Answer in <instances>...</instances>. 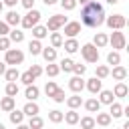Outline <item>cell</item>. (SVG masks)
Instances as JSON below:
<instances>
[{"label":"cell","mask_w":129,"mask_h":129,"mask_svg":"<svg viewBox=\"0 0 129 129\" xmlns=\"http://www.w3.org/2000/svg\"><path fill=\"white\" fill-rule=\"evenodd\" d=\"M73 64H75V60L67 56V58H62V60H60L58 69H60V71H64V73H71V71H73Z\"/></svg>","instance_id":"cell-37"},{"label":"cell","mask_w":129,"mask_h":129,"mask_svg":"<svg viewBox=\"0 0 129 129\" xmlns=\"http://www.w3.org/2000/svg\"><path fill=\"white\" fill-rule=\"evenodd\" d=\"M0 129H6V127H4V123H0Z\"/></svg>","instance_id":"cell-57"},{"label":"cell","mask_w":129,"mask_h":129,"mask_svg":"<svg viewBox=\"0 0 129 129\" xmlns=\"http://www.w3.org/2000/svg\"><path fill=\"white\" fill-rule=\"evenodd\" d=\"M4 79H6L8 83H16V81L20 79V71H18L16 67H10V69L4 71Z\"/></svg>","instance_id":"cell-21"},{"label":"cell","mask_w":129,"mask_h":129,"mask_svg":"<svg viewBox=\"0 0 129 129\" xmlns=\"http://www.w3.org/2000/svg\"><path fill=\"white\" fill-rule=\"evenodd\" d=\"M79 113H77V109H69L67 113H62V121L67 123V125H77L79 123Z\"/></svg>","instance_id":"cell-14"},{"label":"cell","mask_w":129,"mask_h":129,"mask_svg":"<svg viewBox=\"0 0 129 129\" xmlns=\"http://www.w3.org/2000/svg\"><path fill=\"white\" fill-rule=\"evenodd\" d=\"M40 50H42V42L36 40V38H32V40L28 42V52H30L32 56H36V54H40Z\"/></svg>","instance_id":"cell-29"},{"label":"cell","mask_w":129,"mask_h":129,"mask_svg":"<svg viewBox=\"0 0 129 129\" xmlns=\"http://www.w3.org/2000/svg\"><path fill=\"white\" fill-rule=\"evenodd\" d=\"M14 107H16V99H14V97H8V95H6V97L0 99V109H2L4 113H10Z\"/></svg>","instance_id":"cell-12"},{"label":"cell","mask_w":129,"mask_h":129,"mask_svg":"<svg viewBox=\"0 0 129 129\" xmlns=\"http://www.w3.org/2000/svg\"><path fill=\"white\" fill-rule=\"evenodd\" d=\"M20 4L26 8V10H30V8H34V0H20Z\"/></svg>","instance_id":"cell-48"},{"label":"cell","mask_w":129,"mask_h":129,"mask_svg":"<svg viewBox=\"0 0 129 129\" xmlns=\"http://www.w3.org/2000/svg\"><path fill=\"white\" fill-rule=\"evenodd\" d=\"M79 50H81V56H83L85 62H97L99 60V48L93 42H87V44L79 46Z\"/></svg>","instance_id":"cell-3"},{"label":"cell","mask_w":129,"mask_h":129,"mask_svg":"<svg viewBox=\"0 0 129 129\" xmlns=\"http://www.w3.org/2000/svg\"><path fill=\"white\" fill-rule=\"evenodd\" d=\"M109 115H111V119H119V117H123V105L113 101V103L109 105Z\"/></svg>","instance_id":"cell-23"},{"label":"cell","mask_w":129,"mask_h":129,"mask_svg":"<svg viewBox=\"0 0 129 129\" xmlns=\"http://www.w3.org/2000/svg\"><path fill=\"white\" fill-rule=\"evenodd\" d=\"M62 28H64V34H67L69 38H75V36L81 32V22H67Z\"/></svg>","instance_id":"cell-9"},{"label":"cell","mask_w":129,"mask_h":129,"mask_svg":"<svg viewBox=\"0 0 129 129\" xmlns=\"http://www.w3.org/2000/svg\"><path fill=\"white\" fill-rule=\"evenodd\" d=\"M40 54H42V58L46 62H54L56 60V48H52V46H42Z\"/></svg>","instance_id":"cell-17"},{"label":"cell","mask_w":129,"mask_h":129,"mask_svg":"<svg viewBox=\"0 0 129 129\" xmlns=\"http://www.w3.org/2000/svg\"><path fill=\"white\" fill-rule=\"evenodd\" d=\"M113 95H115L117 99H125V97L129 95V89H127V85H125L123 81H117V85L113 87Z\"/></svg>","instance_id":"cell-11"},{"label":"cell","mask_w":129,"mask_h":129,"mask_svg":"<svg viewBox=\"0 0 129 129\" xmlns=\"http://www.w3.org/2000/svg\"><path fill=\"white\" fill-rule=\"evenodd\" d=\"M8 38H10V42L20 44V42L24 40V32H22V30H18V28H14V30H10V32H8Z\"/></svg>","instance_id":"cell-28"},{"label":"cell","mask_w":129,"mask_h":129,"mask_svg":"<svg viewBox=\"0 0 129 129\" xmlns=\"http://www.w3.org/2000/svg\"><path fill=\"white\" fill-rule=\"evenodd\" d=\"M103 24H107L111 30H123L125 24H127V18L123 14H111V16H105V22Z\"/></svg>","instance_id":"cell-5"},{"label":"cell","mask_w":129,"mask_h":129,"mask_svg":"<svg viewBox=\"0 0 129 129\" xmlns=\"http://www.w3.org/2000/svg\"><path fill=\"white\" fill-rule=\"evenodd\" d=\"M62 46H64V50H67L69 54H73V52L79 50V42H77V38H67V40H62Z\"/></svg>","instance_id":"cell-27"},{"label":"cell","mask_w":129,"mask_h":129,"mask_svg":"<svg viewBox=\"0 0 129 129\" xmlns=\"http://www.w3.org/2000/svg\"><path fill=\"white\" fill-rule=\"evenodd\" d=\"M16 129H30V127H28V125H24V123H18V125H16Z\"/></svg>","instance_id":"cell-51"},{"label":"cell","mask_w":129,"mask_h":129,"mask_svg":"<svg viewBox=\"0 0 129 129\" xmlns=\"http://www.w3.org/2000/svg\"><path fill=\"white\" fill-rule=\"evenodd\" d=\"M79 123H81V129H95V117H91V115L81 117Z\"/></svg>","instance_id":"cell-34"},{"label":"cell","mask_w":129,"mask_h":129,"mask_svg":"<svg viewBox=\"0 0 129 129\" xmlns=\"http://www.w3.org/2000/svg\"><path fill=\"white\" fill-rule=\"evenodd\" d=\"M64 103H67V107H69V109H79V107L83 105V99H81V95H79V93H75L73 97H67V99H64Z\"/></svg>","instance_id":"cell-22"},{"label":"cell","mask_w":129,"mask_h":129,"mask_svg":"<svg viewBox=\"0 0 129 129\" xmlns=\"http://www.w3.org/2000/svg\"><path fill=\"white\" fill-rule=\"evenodd\" d=\"M48 121H50V123H60V121H62V113H60L58 109L48 111Z\"/></svg>","instance_id":"cell-38"},{"label":"cell","mask_w":129,"mask_h":129,"mask_svg":"<svg viewBox=\"0 0 129 129\" xmlns=\"http://www.w3.org/2000/svg\"><path fill=\"white\" fill-rule=\"evenodd\" d=\"M10 44H12V42H10L8 36H0V50H8Z\"/></svg>","instance_id":"cell-46"},{"label":"cell","mask_w":129,"mask_h":129,"mask_svg":"<svg viewBox=\"0 0 129 129\" xmlns=\"http://www.w3.org/2000/svg\"><path fill=\"white\" fill-rule=\"evenodd\" d=\"M91 0H77V4H81V6H85V4H89Z\"/></svg>","instance_id":"cell-53"},{"label":"cell","mask_w":129,"mask_h":129,"mask_svg":"<svg viewBox=\"0 0 129 129\" xmlns=\"http://www.w3.org/2000/svg\"><path fill=\"white\" fill-rule=\"evenodd\" d=\"M2 8H4V4H2V0H0V12H2Z\"/></svg>","instance_id":"cell-56"},{"label":"cell","mask_w":129,"mask_h":129,"mask_svg":"<svg viewBox=\"0 0 129 129\" xmlns=\"http://www.w3.org/2000/svg\"><path fill=\"white\" fill-rule=\"evenodd\" d=\"M56 89H58V87H56L54 81H46V85H44V95H46V97H52Z\"/></svg>","instance_id":"cell-41"},{"label":"cell","mask_w":129,"mask_h":129,"mask_svg":"<svg viewBox=\"0 0 129 129\" xmlns=\"http://www.w3.org/2000/svg\"><path fill=\"white\" fill-rule=\"evenodd\" d=\"M42 73H46V77H56V75L60 73V69H58V64L48 62V64H46V69H42Z\"/></svg>","instance_id":"cell-36"},{"label":"cell","mask_w":129,"mask_h":129,"mask_svg":"<svg viewBox=\"0 0 129 129\" xmlns=\"http://www.w3.org/2000/svg\"><path fill=\"white\" fill-rule=\"evenodd\" d=\"M38 95H40V89L32 83V85H26V91H24V97L28 99V101H36L38 99Z\"/></svg>","instance_id":"cell-19"},{"label":"cell","mask_w":129,"mask_h":129,"mask_svg":"<svg viewBox=\"0 0 129 129\" xmlns=\"http://www.w3.org/2000/svg\"><path fill=\"white\" fill-rule=\"evenodd\" d=\"M42 125H44V119H42L40 115L28 117V127H30V129H42Z\"/></svg>","instance_id":"cell-31"},{"label":"cell","mask_w":129,"mask_h":129,"mask_svg":"<svg viewBox=\"0 0 129 129\" xmlns=\"http://www.w3.org/2000/svg\"><path fill=\"white\" fill-rule=\"evenodd\" d=\"M20 14L16 12V10H10L8 14H6V18H4V22L8 24V26H16V24H20Z\"/></svg>","instance_id":"cell-25"},{"label":"cell","mask_w":129,"mask_h":129,"mask_svg":"<svg viewBox=\"0 0 129 129\" xmlns=\"http://www.w3.org/2000/svg\"><path fill=\"white\" fill-rule=\"evenodd\" d=\"M28 71L32 73V77H34V79H38V77L42 75V67H40V64H32V67H30Z\"/></svg>","instance_id":"cell-45"},{"label":"cell","mask_w":129,"mask_h":129,"mask_svg":"<svg viewBox=\"0 0 129 129\" xmlns=\"http://www.w3.org/2000/svg\"><path fill=\"white\" fill-rule=\"evenodd\" d=\"M40 16H42V14H40L36 8H30V10H28V12H26V14L20 18L22 28H24V30H30L32 26H36V24L40 22Z\"/></svg>","instance_id":"cell-2"},{"label":"cell","mask_w":129,"mask_h":129,"mask_svg":"<svg viewBox=\"0 0 129 129\" xmlns=\"http://www.w3.org/2000/svg\"><path fill=\"white\" fill-rule=\"evenodd\" d=\"M107 64H121V54H119V50H111L109 54H107Z\"/></svg>","instance_id":"cell-35"},{"label":"cell","mask_w":129,"mask_h":129,"mask_svg":"<svg viewBox=\"0 0 129 129\" xmlns=\"http://www.w3.org/2000/svg\"><path fill=\"white\" fill-rule=\"evenodd\" d=\"M4 71H6V62H0V75H4Z\"/></svg>","instance_id":"cell-52"},{"label":"cell","mask_w":129,"mask_h":129,"mask_svg":"<svg viewBox=\"0 0 129 129\" xmlns=\"http://www.w3.org/2000/svg\"><path fill=\"white\" fill-rule=\"evenodd\" d=\"M105 2H107V4H117L119 0H105Z\"/></svg>","instance_id":"cell-54"},{"label":"cell","mask_w":129,"mask_h":129,"mask_svg":"<svg viewBox=\"0 0 129 129\" xmlns=\"http://www.w3.org/2000/svg\"><path fill=\"white\" fill-rule=\"evenodd\" d=\"M69 89H71L73 93H81V91L85 89V81H83V77L75 75V77L69 81Z\"/></svg>","instance_id":"cell-10"},{"label":"cell","mask_w":129,"mask_h":129,"mask_svg":"<svg viewBox=\"0 0 129 129\" xmlns=\"http://www.w3.org/2000/svg\"><path fill=\"white\" fill-rule=\"evenodd\" d=\"M83 105H85V109H87L89 113H97V111H101V103H99L97 97H91V99L83 101Z\"/></svg>","instance_id":"cell-16"},{"label":"cell","mask_w":129,"mask_h":129,"mask_svg":"<svg viewBox=\"0 0 129 129\" xmlns=\"http://www.w3.org/2000/svg\"><path fill=\"white\" fill-rule=\"evenodd\" d=\"M62 10H75L77 8V0H58Z\"/></svg>","instance_id":"cell-44"},{"label":"cell","mask_w":129,"mask_h":129,"mask_svg":"<svg viewBox=\"0 0 129 129\" xmlns=\"http://www.w3.org/2000/svg\"><path fill=\"white\" fill-rule=\"evenodd\" d=\"M85 87H87V91H89L91 95H97V93L103 89V81L97 79V77H93V79H89V81L85 83Z\"/></svg>","instance_id":"cell-8"},{"label":"cell","mask_w":129,"mask_h":129,"mask_svg":"<svg viewBox=\"0 0 129 129\" xmlns=\"http://www.w3.org/2000/svg\"><path fill=\"white\" fill-rule=\"evenodd\" d=\"M4 93H6L8 97H16V95H18V85H16V83H6Z\"/></svg>","instance_id":"cell-40"},{"label":"cell","mask_w":129,"mask_h":129,"mask_svg":"<svg viewBox=\"0 0 129 129\" xmlns=\"http://www.w3.org/2000/svg\"><path fill=\"white\" fill-rule=\"evenodd\" d=\"M4 62L12 64V67H18V64L24 62V52L20 48H8V50H4Z\"/></svg>","instance_id":"cell-4"},{"label":"cell","mask_w":129,"mask_h":129,"mask_svg":"<svg viewBox=\"0 0 129 129\" xmlns=\"http://www.w3.org/2000/svg\"><path fill=\"white\" fill-rule=\"evenodd\" d=\"M109 75H113L115 81H125L127 79V69L123 64H115L113 67V73H109Z\"/></svg>","instance_id":"cell-18"},{"label":"cell","mask_w":129,"mask_h":129,"mask_svg":"<svg viewBox=\"0 0 129 129\" xmlns=\"http://www.w3.org/2000/svg\"><path fill=\"white\" fill-rule=\"evenodd\" d=\"M50 99H52L54 103H64L67 95H64V91H62V89H56V91H54V95H52Z\"/></svg>","instance_id":"cell-42"},{"label":"cell","mask_w":129,"mask_h":129,"mask_svg":"<svg viewBox=\"0 0 129 129\" xmlns=\"http://www.w3.org/2000/svg\"><path fill=\"white\" fill-rule=\"evenodd\" d=\"M93 44H95L97 48H103V46L109 44V36H107L105 32H97V34L93 36Z\"/></svg>","instance_id":"cell-20"},{"label":"cell","mask_w":129,"mask_h":129,"mask_svg":"<svg viewBox=\"0 0 129 129\" xmlns=\"http://www.w3.org/2000/svg\"><path fill=\"white\" fill-rule=\"evenodd\" d=\"M123 129H129V121H125V123H123Z\"/></svg>","instance_id":"cell-55"},{"label":"cell","mask_w":129,"mask_h":129,"mask_svg":"<svg viewBox=\"0 0 129 129\" xmlns=\"http://www.w3.org/2000/svg\"><path fill=\"white\" fill-rule=\"evenodd\" d=\"M109 73H111V69H109L107 64H99V67L95 69V77H97V79H101V81H103V79H107V77H109Z\"/></svg>","instance_id":"cell-33"},{"label":"cell","mask_w":129,"mask_h":129,"mask_svg":"<svg viewBox=\"0 0 129 129\" xmlns=\"http://www.w3.org/2000/svg\"><path fill=\"white\" fill-rule=\"evenodd\" d=\"M109 44H111L115 50H123L125 44H127V38H125V34H123L121 30H113L111 36H109Z\"/></svg>","instance_id":"cell-7"},{"label":"cell","mask_w":129,"mask_h":129,"mask_svg":"<svg viewBox=\"0 0 129 129\" xmlns=\"http://www.w3.org/2000/svg\"><path fill=\"white\" fill-rule=\"evenodd\" d=\"M71 73H75V75L83 77V75L87 73V67H85V64H81V62H75V64H73V71H71Z\"/></svg>","instance_id":"cell-43"},{"label":"cell","mask_w":129,"mask_h":129,"mask_svg":"<svg viewBox=\"0 0 129 129\" xmlns=\"http://www.w3.org/2000/svg\"><path fill=\"white\" fill-rule=\"evenodd\" d=\"M22 113H24V117H32V115H38V113H40V107L36 105V101H28V103L22 107Z\"/></svg>","instance_id":"cell-13"},{"label":"cell","mask_w":129,"mask_h":129,"mask_svg":"<svg viewBox=\"0 0 129 129\" xmlns=\"http://www.w3.org/2000/svg\"><path fill=\"white\" fill-rule=\"evenodd\" d=\"M8 117H10V123H14V125H18V123H22V121H24V113H22V111H18L16 107L8 113Z\"/></svg>","instance_id":"cell-30"},{"label":"cell","mask_w":129,"mask_h":129,"mask_svg":"<svg viewBox=\"0 0 129 129\" xmlns=\"http://www.w3.org/2000/svg\"><path fill=\"white\" fill-rule=\"evenodd\" d=\"M30 30H32V36H34L36 40H42V38H46V36H48V30H46V26H40V24H36V26H32Z\"/></svg>","instance_id":"cell-26"},{"label":"cell","mask_w":129,"mask_h":129,"mask_svg":"<svg viewBox=\"0 0 129 129\" xmlns=\"http://www.w3.org/2000/svg\"><path fill=\"white\" fill-rule=\"evenodd\" d=\"M18 2H20V0H2V4H6V6H10V8H12V6H16Z\"/></svg>","instance_id":"cell-49"},{"label":"cell","mask_w":129,"mask_h":129,"mask_svg":"<svg viewBox=\"0 0 129 129\" xmlns=\"http://www.w3.org/2000/svg\"><path fill=\"white\" fill-rule=\"evenodd\" d=\"M62 40H64V38H62V34H60L58 30H56V32H50V46H52V48H60V46H62Z\"/></svg>","instance_id":"cell-32"},{"label":"cell","mask_w":129,"mask_h":129,"mask_svg":"<svg viewBox=\"0 0 129 129\" xmlns=\"http://www.w3.org/2000/svg\"><path fill=\"white\" fill-rule=\"evenodd\" d=\"M67 22H69V20H67V16H64V14H52V16H48L46 30H48V32H56V30H60Z\"/></svg>","instance_id":"cell-6"},{"label":"cell","mask_w":129,"mask_h":129,"mask_svg":"<svg viewBox=\"0 0 129 129\" xmlns=\"http://www.w3.org/2000/svg\"><path fill=\"white\" fill-rule=\"evenodd\" d=\"M105 10H103V4L97 2V0H91L89 4H85L81 8V22L89 28H99L103 22H105Z\"/></svg>","instance_id":"cell-1"},{"label":"cell","mask_w":129,"mask_h":129,"mask_svg":"<svg viewBox=\"0 0 129 129\" xmlns=\"http://www.w3.org/2000/svg\"><path fill=\"white\" fill-rule=\"evenodd\" d=\"M111 115L109 113H101V111H97V119H95V125H101V127H109L111 125Z\"/></svg>","instance_id":"cell-24"},{"label":"cell","mask_w":129,"mask_h":129,"mask_svg":"<svg viewBox=\"0 0 129 129\" xmlns=\"http://www.w3.org/2000/svg\"><path fill=\"white\" fill-rule=\"evenodd\" d=\"M18 81H20L22 85H32L36 79L32 77V73H30V71H26V73H22V75H20V79H18Z\"/></svg>","instance_id":"cell-39"},{"label":"cell","mask_w":129,"mask_h":129,"mask_svg":"<svg viewBox=\"0 0 129 129\" xmlns=\"http://www.w3.org/2000/svg\"><path fill=\"white\" fill-rule=\"evenodd\" d=\"M8 32H10V26L4 20H0V36H8Z\"/></svg>","instance_id":"cell-47"},{"label":"cell","mask_w":129,"mask_h":129,"mask_svg":"<svg viewBox=\"0 0 129 129\" xmlns=\"http://www.w3.org/2000/svg\"><path fill=\"white\" fill-rule=\"evenodd\" d=\"M42 2H44V4H46V6H52V4H56V2H58V0H42Z\"/></svg>","instance_id":"cell-50"},{"label":"cell","mask_w":129,"mask_h":129,"mask_svg":"<svg viewBox=\"0 0 129 129\" xmlns=\"http://www.w3.org/2000/svg\"><path fill=\"white\" fill-rule=\"evenodd\" d=\"M113 99H115L113 91H109V89H101V91H99V103H101V105H111Z\"/></svg>","instance_id":"cell-15"}]
</instances>
